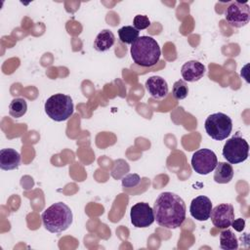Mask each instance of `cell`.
I'll list each match as a JSON object with an SVG mask.
<instances>
[{"label": "cell", "mask_w": 250, "mask_h": 250, "mask_svg": "<svg viewBox=\"0 0 250 250\" xmlns=\"http://www.w3.org/2000/svg\"><path fill=\"white\" fill-rule=\"evenodd\" d=\"M154 221L163 228L174 229L180 228L186 220L187 207L180 195L164 191L158 195L153 204Z\"/></svg>", "instance_id": "cell-1"}, {"label": "cell", "mask_w": 250, "mask_h": 250, "mask_svg": "<svg viewBox=\"0 0 250 250\" xmlns=\"http://www.w3.org/2000/svg\"><path fill=\"white\" fill-rule=\"evenodd\" d=\"M131 57L133 62L143 67H150L159 62L161 50L156 40L150 36L138 37L131 44Z\"/></svg>", "instance_id": "cell-2"}, {"label": "cell", "mask_w": 250, "mask_h": 250, "mask_svg": "<svg viewBox=\"0 0 250 250\" xmlns=\"http://www.w3.org/2000/svg\"><path fill=\"white\" fill-rule=\"evenodd\" d=\"M45 229L52 233L66 230L72 224L73 215L70 208L63 202H56L45 209L41 215Z\"/></svg>", "instance_id": "cell-3"}, {"label": "cell", "mask_w": 250, "mask_h": 250, "mask_svg": "<svg viewBox=\"0 0 250 250\" xmlns=\"http://www.w3.org/2000/svg\"><path fill=\"white\" fill-rule=\"evenodd\" d=\"M47 115L57 122L67 120L74 110L73 102L70 96L59 93L47 99L44 104Z\"/></svg>", "instance_id": "cell-4"}, {"label": "cell", "mask_w": 250, "mask_h": 250, "mask_svg": "<svg viewBox=\"0 0 250 250\" xmlns=\"http://www.w3.org/2000/svg\"><path fill=\"white\" fill-rule=\"evenodd\" d=\"M204 127L209 137L216 141H223L231 133L232 121L229 115L223 112H216L206 118Z\"/></svg>", "instance_id": "cell-5"}, {"label": "cell", "mask_w": 250, "mask_h": 250, "mask_svg": "<svg viewBox=\"0 0 250 250\" xmlns=\"http://www.w3.org/2000/svg\"><path fill=\"white\" fill-rule=\"evenodd\" d=\"M223 156L230 164H238L245 161L249 154V145L238 133L229 140L224 145Z\"/></svg>", "instance_id": "cell-6"}, {"label": "cell", "mask_w": 250, "mask_h": 250, "mask_svg": "<svg viewBox=\"0 0 250 250\" xmlns=\"http://www.w3.org/2000/svg\"><path fill=\"white\" fill-rule=\"evenodd\" d=\"M218 163L216 153L208 148L196 150L191 157V167L199 175H208Z\"/></svg>", "instance_id": "cell-7"}, {"label": "cell", "mask_w": 250, "mask_h": 250, "mask_svg": "<svg viewBox=\"0 0 250 250\" xmlns=\"http://www.w3.org/2000/svg\"><path fill=\"white\" fill-rule=\"evenodd\" d=\"M226 21L229 25L239 28L246 25L250 21V8L247 3L238 1L231 2L225 13Z\"/></svg>", "instance_id": "cell-8"}, {"label": "cell", "mask_w": 250, "mask_h": 250, "mask_svg": "<svg viewBox=\"0 0 250 250\" xmlns=\"http://www.w3.org/2000/svg\"><path fill=\"white\" fill-rule=\"evenodd\" d=\"M130 219L135 228H147L154 222L153 209L146 202H138L131 208Z\"/></svg>", "instance_id": "cell-9"}, {"label": "cell", "mask_w": 250, "mask_h": 250, "mask_svg": "<svg viewBox=\"0 0 250 250\" xmlns=\"http://www.w3.org/2000/svg\"><path fill=\"white\" fill-rule=\"evenodd\" d=\"M211 221L218 229H228L234 220V210L231 204L223 203L212 208Z\"/></svg>", "instance_id": "cell-10"}, {"label": "cell", "mask_w": 250, "mask_h": 250, "mask_svg": "<svg viewBox=\"0 0 250 250\" xmlns=\"http://www.w3.org/2000/svg\"><path fill=\"white\" fill-rule=\"evenodd\" d=\"M212 211V202L209 197L199 195L193 198L190 202L189 213L192 218L197 221H207L210 218Z\"/></svg>", "instance_id": "cell-11"}, {"label": "cell", "mask_w": 250, "mask_h": 250, "mask_svg": "<svg viewBox=\"0 0 250 250\" xmlns=\"http://www.w3.org/2000/svg\"><path fill=\"white\" fill-rule=\"evenodd\" d=\"M206 68L203 63L198 61H188L185 62L181 68V74L184 81L195 82L200 80L205 74Z\"/></svg>", "instance_id": "cell-12"}, {"label": "cell", "mask_w": 250, "mask_h": 250, "mask_svg": "<svg viewBox=\"0 0 250 250\" xmlns=\"http://www.w3.org/2000/svg\"><path fill=\"white\" fill-rule=\"evenodd\" d=\"M145 86L148 94L156 100L165 98L169 92V88L166 80L161 76H157V75L147 78Z\"/></svg>", "instance_id": "cell-13"}, {"label": "cell", "mask_w": 250, "mask_h": 250, "mask_svg": "<svg viewBox=\"0 0 250 250\" xmlns=\"http://www.w3.org/2000/svg\"><path fill=\"white\" fill-rule=\"evenodd\" d=\"M21 163V154L13 148H2L0 150V168L2 170H15Z\"/></svg>", "instance_id": "cell-14"}, {"label": "cell", "mask_w": 250, "mask_h": 250, "mask_svg": "<svg viewBox=\"0 0 250 250\" xmlns=\"http://www.w3.org/2000/svg\"><path fill=\"white\" fill-rule=\"evenodd\" d=\"M115 42V36L109 29L102 30L94 41V48L99 52H104L109 50Z\"/></svg>", "instance_id": "cell-15"}, {"label": "cell", "mask_w": 250, "mask_h": 250, "mask_svg": "<svg viewBox=\"0 0 250 250\" xmlns=\"http://www.w3.org/2000/svg\"><path fill=\"white\" fill-rule=\"evenodd\" d=\"M214 170V181L218 184H228L233 178L232 166L227 162L217 163Z\"/></svg>", "instance_id": "cell-16"}, {"label": "cell", "mask_w": 250, "mask_h": 250, "mask_svg": "<svg viewBox=\"0 0 250 250\" xmlns=\"http://www.w3.org/2000/svg\"><path fill=\"white\" fill-rule=\"evenodd\" d=\"M220 247L224 250H236L238 248V240L230 229H225L220 234Z\"/></svg>", "instance_id": "cell-17"}, {"label": "cell", "mask_w": 250, "mask_h": 250, "mask_svg": "<svg viewBox=\"0 0 250 250\" xmlns=\"http://www.w3.org/2000/svg\"><path fill=\"white\" fill-rule=\"evenodd\" d=\"M27 110L26 101L22 98L13 99L9 104V114L14 118H20L25 114Z\"/></svg>", "instance_id": "cell-18"}, {"label": "cell", "mask_w": 250, "mask_h": 250, "mask_svg": "<svg viewBox=\"0 0 250 250\" xmlns=\"http://www.w3.org/2000/svg\"><path fill=\"white\" fill-rule=\"evenodd\" d=\"M139 34L140 31L131 25H125L118 29L119 39L122 43L125 44H132L133 42H135L139 37Z\"/></svg>", "instance_id": "cell-19"}, {"label": "cell", "mask_w": 250, "mask_h": 250, "mask_svg": "<svg viewBox=\"0 0 250 250\" xmlns=\"http://www.w3.org/2000/svg\"><path fill=\"white\" fill-rule=\"evenodd\" d=\"M188 87L186 81L180 79L174 83L173 89H172V95L176 100H184L188 97Z\"/></svg>", "instance_id": "cell-20"}, {"label": "cell", "mask_w": 250, "mask_h": 250, "mask_svg": "<svg viewBox=\"0 0 250 250\" xmlns=\"http://www.w3.org/2000/svg\"><path fill=\"white\" fill-rule=\"evenodd\" d=\"M150 25V21L147 16L137 15L133 20V26L138 30H143Z\"/></svg>", "instance_id": "cell-21"}, {"label": "cell", "mask_w": 250, "mask_h": 250, "mask_svg": "<svg viewBox=\"0 0 250 250\" xmlns=\"http://www.w3.org/2000/svg\"><path fill=\"white\" fill-rule=\"evenodd\" d=\"M141 178L138 174H128L122 179V186L124 188H134L139 185Z\"/></svg>", "instance_id": "cell-22"}, {"label": "cell", "mask_w": 250, "mask_h": 250, "mask_svg": "<svg viewBox=\"0 0 250 250\" xmlns=\"http://www.w3.org/2000/svg\"><path fill=\"white\" fill-rule=\"evenodd\" d=\"M232 228L236 230V231H242L244 229V227H245V220L242 219V218H238L236 220H233L231 225Z\"/></svg>", "instance_id": "cell-23"}]
</instances>
